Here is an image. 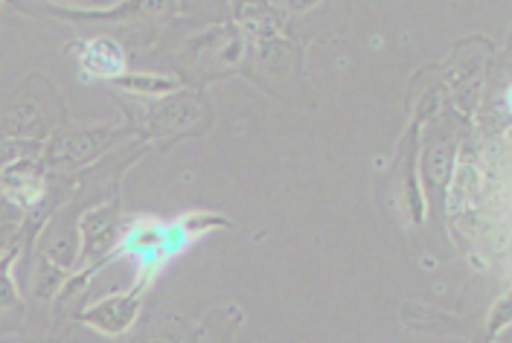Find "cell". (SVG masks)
Returning a JSON list of instances; mask_svg holds the SVG:
<instances>
[{"label":"cell","mask_w":512,"mask_h":343,"mask_svg":"<svg viewBox=\"0 0 512 343\" xmlns=\"http://www.w3.org/2000/svg\"><path fill=\"white\" fill-rule=\"evenodd\" d=\"M67 280H70V271H64L62 265L50 262L44 253H35L30 265V291L35 300H41V303L56 300Z\"/></svg>","instance_id":"cell-9"},{"label":"cell","mask_w":512,"mask_h":343,"mask_svg":"<svg viewBox=\"0 0 512 343\" xmlns=\"http://www.w3.org/2000/svg\"><path fill=\"white\" fill-rule=\"evenodd\" d=\"M64 120L62 94L41 73H32L15 91L0 96V137L44 143Z\"/></svg>","instance_id":"cell-1"},{"label":"cell","mask_w":512,"mask_h":343,"mask_svg":"<svg viewBox=\"0 0 512 343\" xmlns=\"http://www.w3.org/2000/svg\"><path fill=\"white\" fill-rule=\"evenodd\" d=\"M451 166H454V140L446 137L440 143H431L425 157H422V172H425V184L434 195H440L446 189L448 178H451Z\"/></svg>","instance_id":"cell-10"},{"label":"cell","mask_w":512,"mask_h":343,"mask_svg":"<svg viewBox=\"0 0 512 343\" xmlns=\"http://www.w3.org/2000/svg\"><path fill=\"white\" fill-rule=\"evenodd\" d=\"M175 320H178V317H172V320H166V323H160V326H149V329H143L140 335H134L128 343H190Z\"/></svg>","instance_id":"cell-12"},{"label":"cell","mask_w":512,"mask_h":343,"mask_svg":"<svg viewBox=\"0 0 512 343\" xmlns=\"http://www.w3.org/2000/svg\"><path fill=\"white\" fill-rule=\"evenodd\" d=\"M85 210H76L70 201L47 219L38 236V253H44L50 262L62 265L64 271H76L79 250H82V236H79V219Z\"/></svg>","instance_id":"cell-5"},{"label":"cell","mask_w":512,"mask_h":343,"mask_svg":"<svg viewBox=\"0 0 512 343\" xmlns=\"http://www.w3.org/2000/svg\"><path fill=\"white\" fill-rule=\"evenodd\" d=\"M143 291H146V285L134 282V288L126 294H111V297L96 300V303L82 309V323L91 326L99 335H105V338L126 335L128 329L137 323V314L143 309Z\"/></svg>","instance_id":"cell-6"},{"label":"cell","mask_w":512,"mask_h":343,"mask_svg":"<svg viewBox=\"0 0 512 343\" xmlns=\"http://www.w3.org/2000/svg\"><path fill=\"white\" fill-rule=\"evenodd\" d=\"M21 221H24V213L0 195V227H6V224H21Z\"/></svg>","instance_id":"cell-13"},{"label":"cell","mask_w":512,"mask_h":343,"mask_svg":"<svg viewBox=\"0 0 512 343\" xmlns=\"http://www.w3.org/2000/svg\"><path fill=\"white\" fill-rule=\"evenodd\" d=\"M114 88L126 91V94L140 96H155V99H163L169 94H178L181 91V82L178 79H166V76H158V73H126L123 79L114 82Z\"/></svg>","instance_id":"cell-11"},{"label":"cell","mask_w":512,"mask_h":343,"mask_svg":"<svg viewBox=\"0 0 512 343\" xmlns=\"http://www.w3.org/2000/svg\"><path fill=\"white\" fill-rule=\"evenodd\" d=\"M47 169L41 163V157H27V160H18L12 166H6L0 172V195L15 204L24 216L35 210L44 198H47V189H50V181H47Z\"/></svg>","instance_id":"cell-8"},{"label":"cell","mask_w":512,"mask_h":343,"mask_svg":"<svg viewBox=\"0 0 512 343\" xmlns=\"http://www.w3.org/2000/svg\"><path fill=\"white\" fill-rule=\"evenodd\" d=\"M126 125H67L56 128L41 149V163L50 178H67L82 172L105 155Z\"/></svg>","instance_id":"cell-2"},{"label":"cell","mask_w":512,"mask_h":343,"mask_svg":"<svg viewBox=\"0 0 512 343\" xmlns=\"http://www.w3.org/2000/svg\"><path fill=\"white\" fill-rule=\"evenodd\" d=\"M67 56H73L79 62L85 79H96V82H117L128 70L123 44L108 35L79 38L76 44L67 47Z\"/></svg>","instance_id":"cell-7"},{"label":"cell","mask_w":512,"mask_h":343,"mask_svg":"<svg viewBox=\"0 0 512 343\" xmlns=\"http://www.w3.org/2000/svg\"><path fill=\"white\" fill-rule=\"evenodd\" d=\"M213 123L210 108L201 94H169L155 99L137 114V128L149 137H184V134H201Z\"/></svg>","instance_id":"cell-3"},{"label":"cell","mask_w":512,"mask_h":343,"mask_svg":"<svg viewBox=\"0 0 512 343\" xmlns=\"http://www.w3.org/2000/svg\"><path fill=\"white\" fill-rule=\"evenodd\" d=\"M123 233V210H120V198L111 195L108 201L88 207L79 219V236H82V250H79V262L76 268H99L105 265L120 242Z\"/></svg>","instance_id":"cell-4"}]
</instances>
